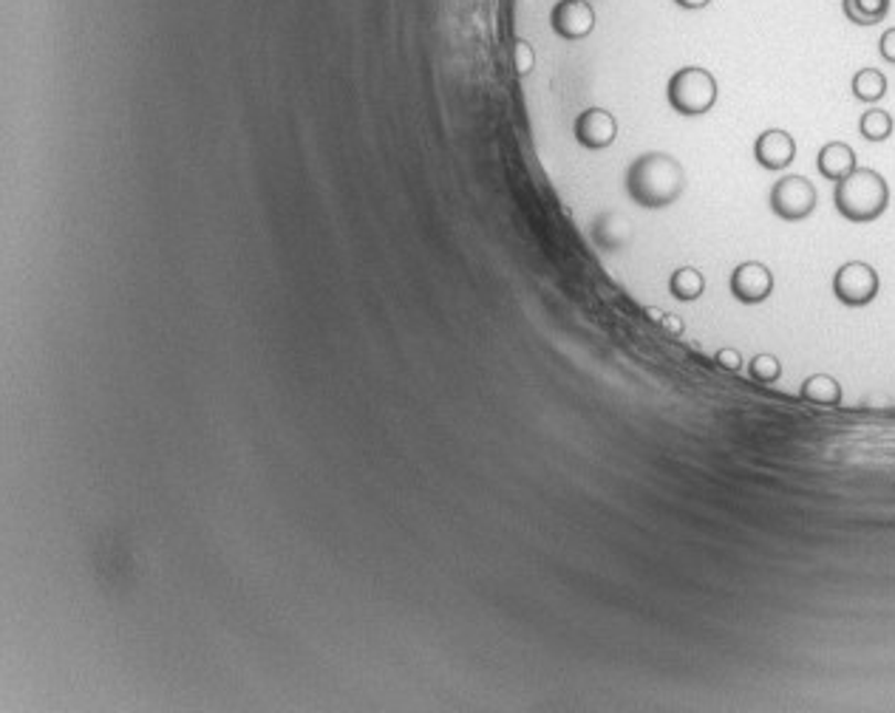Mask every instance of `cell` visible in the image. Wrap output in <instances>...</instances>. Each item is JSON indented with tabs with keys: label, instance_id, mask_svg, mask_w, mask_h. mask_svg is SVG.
Masks as SVG:
<instances>
[{
	"label": "cell",
	"instance_id": "obj_1",
	"mask_svg": "<svg viewBox=\"0 0 895 713\" xmlns=\"http://www.w3.org/2000/svg\"><path fill=\"white\" fill-rule=\"evenodd\" d=\"M686 190V170L669 153L638 156L627 170V193L635 204L647 210L672 207Z\"/></svg>",
	"mask_w": 895,
	"mask_h": 713
},
{
	"label": "cell",
	"instance_id": "obj_2",
	"mask_svg": "<svg viewBox=\"0 0 895 713\" xmlns=\"http://www.w3.org/2000/svg\"><path fill=\"white\" fill-rule=\"evenodd\" d=\"M833 204H837L842 219L853 221V224H870L887 210L889 188L882 173L870 168H856L848 179L837 182Z\"/></svg>",
	"mask_w": 895,
	"mask_h": 713
},
{
	"label": "cell",
	"instance_id": "obj_3",
	"mask_svg": "<svg viewBox=\"0 0 895 713\" xmlns=\"http://www.w3.org/2000/svg\"><path fill=\"white\" fill-rule=\"evenodd\" d=\"M667 97L683 117H703L717 103V79L700 65H686L672 74L667 85Z\"/></svg>",
	"mask_w": 895,
	"mask_h": 713
},
{
	"label": "cell",
	"instance_id": "obj_4",
	"mask_svg": "<svg viewBox=\"0 0 895 713\" xmlns=\"http://www.w3.org/2000/svg\"><path fill=\"white\" fill-rule=\"evenodd\" d=\"M878 289H882V280H878V273L864 260H848L844 266H839V273L833 275V295L842 300L844 306H867L876 300Z\"/></svg>",
	"mask_w": 895,
	"mask_h": 713
},
{
	"label": "cell",
	"instance_id": "obj_5",
	"mask_svg": "<svg viewBox=\"0 0 895 713\" xmlns=\"http://www.w3.org/2000/svg\"><path fill=\"white\" fill-rule=\"evenodd\" d=\"M768 204L782 221H802L817 210V188L805 175H782L771 188Z\"/></svg>",
	"mask_w": 895,
	"mask_h": 713
},
{
	"label": "cell",
	"instance_id": "obj_6",
	"mask_svg": "<svg viewBox=\"0 0 895 713\" xmlns=\"http://www.w3.org/2000/svg\"><path fill=\"white\" fill-rule=\"evenodd\" d=\"M728 289L734 298L745 306H757L771 298L774 292V273L759 260H745L728 278Z\"/></svg>",
	"mask_w": 895,
	"mask_h": 713
},
{
	"label": "cell",
	"instance_id": "obj_7",
	"mask_svg": "<svg viewBox=\"0 0 895 713\" xmlns=\"http://www.w3.org/2000/svg\"><path fill=\"white\" fill-rule=\"evenodd\" d=\"M550 26L562 40H587L595 32V9L589 0H558L550 12Z\"/></svg>",
	"mask_w": 895,
	"mask_h": 713
},
{
	"label": "cell",
	"instance_id": "obj_8",
	"mask_svg": "<svg viewBox=\"0 0 895 713\" xmlns=\"http://www.w3.org/2000/svg\"><path fill=\"white\" fill-rule=\"evenodd\" d=\"M575 139L589 150H604L615 142L618 137V123L609 110L604 108H587L584 114H578L573 125Z\"/></svg>",
	"mask_w": 895,
	"mask_h": 713
},
{
	"label": "cell",
	"instance_id": "obj_9",
	"mask_svg": "<svg viewBox=\"0 0 895 713\" xmlns=\"http://www.w3.org/2000/svg\"><path fill=\"white\" fill-rule=\"evenodd\" d=\"M754 159L765 170H785L797 159V139L788 130H765L754 142Z\"/></svg>",
	"mask_w": 895,
	"mask_h": 713
},
{
	"label": "cell",
	"instance_id": "obj_10",
	"mask_svg": "<svg viewBox=\"0 0 895 713\" xmlns=\"http://www.w3.org/2000/svg\"><path fill=\"white\" fill-rule=\"evenodd\" d=\"M817 168L828 182H842L856 170V150L848 142H828L819 150Z\"/></svg>",
	"mask_w": 895,
	"mask_h": 713
},
{
	"label": "cell",
	"instance_id": "obj_11",
	"mask_svg": "<svg viewBox=\"0 0 895 713\" xmlns=\"http://www.w3.org/2000/svg\"><path fill=\"white\" fill-rule=\"evenodd\" d=\"M593 238L595 244L601 249H607V253H618V249L632 244V224H629V219H624L621 213H607L595 221Z\"/></svg>",
	"mask_w": 895,
	"mask_h": 713
},
{
	"label": "cell",
	"instance_id": "obj_12",
	"mask_svg": "<svg viewBox=\"0 0 895 713\" xmlns=\"http://www.w3.org/2000/svg\"><path fill=\"white\" fill-rule=\"evenodd\" d=\"M799 396L805 403L819 405V408H839L844 400L842 385H839L837 376L830 374H811L799 389Z\"/></svg>",
	"mask_w": 895,
	"mask_h": 713
},
{
	"label": "cell",
	"instance_id": "obj_13",
	"mask_svg": "<svg viewBox=\"0 0 895 713\" xmlns=\"http://www.w3.org/2000/svg\"><path fill=\"white\" fill-rule=\"evenodd\" d=\"M703 289H706V278L694 266H680V269L672 273V278H669V292L678 300H683V304L697 300L703 295Z\"/></svg>",
	"mask_w": 895,
	"mask_h": 713
},
{
	"label": "cell",
	"instance_id": "obj_14",
	"mask_svg": "<svg viewBox=\"0 0 895 713\" xmlns=\"http://www.w3.org/2000/svg\"><path fill=\"white\" fill-rule=\"evenodd\" d=\"M844 14L856 26H876L889 14V0H844Z\"/></svg>",
	"mask_w": 895,
	"mask_h": 713
},
{
	"label": "cell",
	"instance_id": "obj_15",
	"mask_svg": "<svg viewBox=\"0 0 895 713\" xmlns=\"http://www.w3.org/2000/svg\"><path fill=\"white\" fill-rule=\"evenodd\" d=\"M850 88H853V97L862 99V103H878L887 94V77L878 68H862V72H856Z\"/></svg>",
	"mask_w": 895,
	"mask_h": 713
},
{
	"label": "cell",
	"instance_id": "obj_16",
	"mask_svg": "<svg viewBox=\"0 0 895 713\" xmlns=\"http://www.w3.org/2000/svg\"><path fill=\"white\" fill-rule=\"evenodd\" d=\"M893 128H895L893 117L882 108L864 110L862 119H859V130H862V137L867 139V142H884V139L893 137Z\"/></svg>",
	"mask_w": 895,
	"mask_h": 713
},
{
	"label": "cell",
	"instance_id": "obj_17",
	"mask_svg": "<svg viewBox=\"0 0 895 713\" xmlns=\"http://www.w3.org/2000/svg\"><path fill=\"white\" fill-rule=\"evenodd\" d=\"M748 374H752L757 383L771 385L782 376V363H779L774 354H757L752 356V363H748Z\"/></svg>",
	"mask_w": 895,
	"mask_h": 713
},
{
	"label": "cell",
	"instance_id": "obj_18",
	"mask_svg": "<svg viewBox=\"0 0 895 713\" xmlns=\"http://www.w3.org/2000/svg\"><path fill=\"white\" fill-rule=\"evenodd\" d=\"M513 63H516V72L522 74V77H528V74L533 72L536 52H533V46H530L528 40H516V46H513Z\"/></svg>",
	"mask_w": 895,
	"mask_h": 713
},
{
	"label": "cell",
	"instance_id": "obj_19",
	"mask_svg": "<svg viewBox=\"0 0 895 713\" xmlns=\"http://www.w3.org/2000/svg\"><path fill=\"white\" fill-rule=\"evenodd\" d=\"M714 363H717L723 371H732L734 374V371L743 369L745 360L737 349H720L717 354H714Z\"/></svg>",
	"mask_w": 895,
	"mask_h": 713
},
{
	"label": "cell",
	"instance_id": "obj_20",
	"mask_svg": "<svg viewBox=\"0 0 895 713\" xmlns=\"http://www.w3.org/2000/svg\"><path fill=\"white\" fill-rule=\"evenodd\" d=\"M878 54H882L887 63L895 65V26L882 34V40H878Z\"/></svg>",
	"mask_w": 895,
	"mask_h": 713
},
{
	"label": "cell",
	"instance_id": "obj_21",
	"mask_svg": "<svg viewBox=\"0 0 895 713\" xmlns=\"http://www.w3.org/2000/svg\"><path fill=\"white\" fill-rule=\"evenodd\" d=\"M660 326H663L667 331H672V334H683V320H680L678 315H663Z\"/></svg>",
	"mask_w": 895,
	"mask_h": 713
},
{
	"label": "cell",
	"instance_id": "obj_22",
	"mask_svg": "<svg viewBox=\"0 0 895 713\" xmlns=\"http://www.w3.org/2000/svg\"><path fill=\"white\" fill-rule=\"evenodd\" d=\"M680 9H706L712 0H674Z\"/></svg>",
	"mask_w": 895,
	"mask_h": 713
},
{
	"label": "cell",
	"instance_id": "obj_23",
	"mask_svg": "<svg viewBox=\"0 0 895 713\" xmlns=\"http://www.w3.org/2000/svg\"><path fill=\"white\" fill-rule=\"evenodd\" d=\"M643 311H647V318L652 320V323H660V320H663V311L654 309V306H647V309H643Z\"/></svg>",
	"mask_w": 895,
	"mask_h": 713
},
{
	"label": "cell",
	"instance_id": "obj_24",
	"mask_svg": "<svg viewBox=\"0 0 895 713\" xmlns=\"http://www.w3.org/2000/svg\"><path fill=\"white\" fill-rule=\"evenodd\" d=\"M589 3H593V0H589Z\"/></svg>",
	"mask_w": 895,
	"mask_h": 713
}]
</instances>
